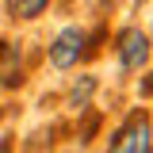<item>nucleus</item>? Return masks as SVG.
I'll return each instance as SVG.
<instances>
[{"mask_svg": "<svg viewBox=\"0 0 153 153\" xmlns=\"http://www.w3.org/2000/svg\"><path fill=\"white\" fill-rule=\"evenodd\" d=\"M107 149L115 153H149L153 149V126L142 111H130V119L107 138Z\"/></svg>", "mask_w": 153, "mask_h": 153, "instance_id": "f257e3e1", "label": "nucleus"}, {"mask_svg": "<svg viewBox=\"0 0 153 153\" xmlns=\"http://www.w3.org/2000/svg\"><path fill=\"white\" fill-rule=\"evenodd\" d=\"M84 54H88V31L84 27H61L50 42V50H46L54 69H73Z\"/></svg>", "mask_w": 153, "mask_h": 153, "instance_id": "f03ea898", "label": "nucleus"}, {"mask_svg": "<svg viewBox=\"0 0 153 153\" xmlns=\"http://www.w3.org/2000/svg\"><path fill=\"white\" fill-rule=\"evenodd\" d=\"M115 54H119V65H123V73H138V69H146L153 57V42L138 27H126V31H119L115 38Z\"/></svg>", "mask_w": 153, "mask_h": 153, "instance_id": "7ed1b4c3", "label": "nucleus"}, {"mask_svg": "<svg viewBox=\"0 0 153 153\" xmlns=\"http://www.w3.org/2000/svg\"><path fill=\"white\" fill-rule=\"evenodd\" d=\"M0 84L4 88L23 84V54L16 42H0Z\"/></svg>", "mask_w": 153, "mask_h": 153, "instance_id": "20e7f679", "label": "nucleus"}, {"mask_svg": "<svg viewBox=\"0 0 153 153\" xmlns=\"http://www.w3.org/2000/svg\"><path fill=\"white\" fill-rule=\"evenodd\" d=\"M4 8H8V19L31 23V19H38L46 8H50V0H4Z\"/></svg>", "mask_w": 153, "mask_h": 153, "instance_id": "39448f33", "label": "nucleus"}, {"mask_svg": "<svg viewBox=\"0 0 153 153\" xmlns=\"http://www.w3.org/2000/svg\"><path fill=\"white\" fill-rule=\"evenodd\" d=\"M92 88H96V80H92V76H84V80H80V88H73V103H76V107L88 100V92H92Z\"/></svg>", "mask_w": 153, "mask_h": 153, "instance_id": "423d86ee", "label": "nucleus"}, {"mask_svg": "<svg viewBox=\"0 0 153 153\" xmlns=\"http://www.w3.org/2000/svg\"><path fill=\"white\" fill-rule=\"evenodd\" d=\"M138 96H153V73L146 76V80H142V84H138Z\"/></svg>", "mask_w": 153, "mask_h": 153, "instance_id": "0eeeda50", "label": "nucleus"}]
</instances>
